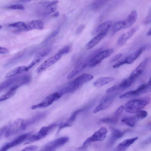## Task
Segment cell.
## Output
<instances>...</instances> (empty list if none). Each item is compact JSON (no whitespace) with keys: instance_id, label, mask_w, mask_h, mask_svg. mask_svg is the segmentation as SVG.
Segmentation results:
<instances>
[{"instance_id":"obj_1","label":"cell","mask_w":151,"mask_h":151,"mask_svg":"<svg viewBox=\"0 0 151 151\" xmlns=\"http://www.w3.org/2000/svg\"><path fill=\"white\" fill-rule=\"evenodd\" d=\"M150 98L149 97L132 99L128 101L125 104L124 109L127 113H136L147 105L150 103Z\"/></svg>"},{"instance_id":"obj_2","label":"cell","mask_w":151,"mask_h":151,"mask_svg":"<svg viewBox=\"0 0 151 151\" xmlns=\"http://www.w3.org/2000/svg\"><path fill=\"white\" fill-rule=\"evenodd\" d=\"M24 121L21 119H18L2 127L0 130V137H8L25 129Z\"/></svg>"},{"instance_id":"obj_3","label":"cell","mask_w":151,"mask_h":151,"mask_svg":"<svg viewBox=\"0 0 151 151\" xmlns=\"http://www.w3.org/2000/svg\"><path fill=\"white\" fill-rule=\"evenodd\" d=\"M107 132L108 130L106 127H101L92 135L87 138L83 142V146L78 149L80 150H83L86 148L92 142L103 140L106 138Z\"/></svg>"},{"instance_id":"obj_4","label":"cell","mask_w":151,"mask_h":151,"mask_svg":"<svg viewBox=\"0 0 151 151\" xmlns=\"http://www.w3.org/2000/svg\"><path fill=\"white\" fill-rule=\"evenodd\" d=\"M57 126L56 123H53L48 126L42 127L40 131L31 136L24 143L25 145L32 143L45 137L49 133Z\"/></svg>"},{"instance_id":"obj_5","label":"cell","mask_w":151,"mask_h":151,"mask_svg":"<svg viewBox=\"0 0 151 151\" xmlns=\"http://www.w3.org/2000/svg\"><path fill=\"white\" fill-rule=\"evenodd\" d=\"M62 96L60 93L55 92L47 96L40 103L36 105H32L31 107L32 109L37 108H45L52 104L53 103L59 99Z\"/></svg>"},{"instance_id":"obj_6","label":"cell","mask_w":151,"mask_h":151,"mask_svg":"<svg viewBox=\"0 0 151 151\" xmlns=\"http://www.w3.org/2000/svg\"><path fill=\"white\" fill-rule=\"evenodd\" d=\"M68 137H62L49 142L45 145L42 148V150L54 151L62 146L69 140Z\"/></svg>"},{"instance_id":"obj_7","label":"cell","mask_w":151,"mask_h":151,"mask_svg":"<svg viewBox=\"0 0 151 151\" xmlns=\"http://www.w3.org/2000/svg\"><path fill=\"white\" fill-rule=\"evenodd\" d=\"M113 51L114 49H111L100 52L88 62L89 66L92 68L99 64L103 60L110 55Z\"/></svg>"},{"instance_id":"obj_8","label":"cell","mask_w":151,"mask_h":151,"mask_svg":"<svg viewBox=\"0 0 151 151\" xmlns=\"http://www.w3.org/2000/svg\"><path fill=\"white\" fill-rule=\"evenodd\" d=\"M32 134V132L21 135L12 142L5 144L1 149V151H6L9 149L17 146L28 139Z\"/></svg>"},{"instance_id":"obj_9","label":"cell","mask_w":151,"mask_h":151,"mask_svg":"<svg viewBox=\"0 0 151 151\" xmlns=\"http://www.w3.org/2000/svg\"><path fill=\"white\" fill-rule=\"evenodd\" d=\"M115 96V94L109 95L103 97L101 100L100 104L95 109L93 112L95 113L108 108L112 103Z\"/></svg>"},{"instance_id":"obj_10","label":"cell","mask_w":151,"mask_h":151,"mask_svg":"<svg viewBox=\"0 0 151 151\" xmlns=\"http://www.w3.org/2000/svg\"><path fill=\"white\" fill-rule=\"evenodd\" d=\"M62 56L58 53L49 58L41 64L37 68L36 71L38 73L43 71L46 68L52 65L59 60Z\"/></svg>"},{"instance_id":"obj_11","label":"cell","mask_w":151,"mask_h":151,"mask_svg":"<svg viewBox=\"0 0 151 151\" xmlns=\"http://www.w3.org/2000/svg\"><path fill=\"white\" fill-rule=\"evenodd\" d=\"M148 60L149 58H147L141 62L132 72L129 77L135 81L144 71Z\"/></svg>"},{"instance_id":"obj_12","label":"cell","mask_w":151,"mask_h":151,"mask_svg":"<svg viewBox=\"0 0 151 151\" xmlns=\"http://www.w3.org/2000/svg\"><path fill=\"white\" fill-rule=\"evenodd\" d=\"M44 27L43 22L39 20H33L26 24L22 31H29L33 29L41 30Z\"/></svg>"},{"instance_id":"obj_13","label":"cell","mask_w":151,"mask_h":151,"mask_svg":"<svg viewBox=\"0 0 151 151\" xmlns=\"http://www.w3.org/2000/svg\"><path fill=\"white\" fill-rule=\"evenodd\" d=\"M22 76L15 77L6 80L0 85V91L8 88L10 86L17 85L20 86V81Z\"/></svg>"},{"instance_id":"obj_14","label":"cell","mask_w":151,"mask_h":151,"mask_svg":"<svg viewBox=\"0 0 151 151\" xmlns=\"http://www.w3.org/2000/svg\"><path fill=\"white\" fill-rule=\"evenodd\" d=\"M147 45H144L139 48L137 50L126 57L124 59L126 64H131L142 53L147 47Z\"/></svg>"},{"instance_id":"obj_15","label":"cell","mask_w":151,"mask_h":151,"mask_svg":"<svg viewBox=\"0 0 151 151\" xmlns=\"http://www.w3.org/2000/svg\"><path fill=\"white\" fill-rule=\"evenodd\" d=\"M137 29V27H134L128 32L122 34L117 41V45L119 46L123 45L128 39L133 36Z\"/></svg>"},{"instance_id":"obj_16","label":"cell","mask_w":151,"mask_h":151,"mask_svg":"<svg viewBox=\"0 0 151 151\" xmlns=\"http://www.w3.org/2000/svg\"><path fill=\"white\" fill-rule=\"evenodd\" d=\"M138 138V137L127 139L119 143L115 148V150L124 151L134 143Z\"/></svg>"},{"instance_id":"obj_17","label":"cell","mask_w":151,"mask_h":151,"mask_svg":"<svg viewBox=\"0 0 151 151\" xmlns=\"http://www.w3.org/2000/svg\"><path fill=\"white\" fill-rule=\"evenodd\" d=\"M111 136L108 142L107 145L111 146L118 139L124 135V132H122L115 128H112Z\"/></svg>"},{"instance_id":"obj_18","label":"cell","mask_w":151,"mask_h":151,"mask_svg":"<svg viewBox=\"0 0 151 151\" xmlns=\"http://www.w3.org/2000/svg\"><path fill=\"white\" fill-rule=\"evenodd\" d=\"M107 32H103L97 34L85 45V48L89 49L92 48L106 36Z\"/></svg>"},{"instance_id":"obj_19","label":"cell","mask_w":151,"mask_h":151,"mask_svg":"<svg viewBox=\"0 0 151 151\" xmlns=\"http://www.w3.org/2000/svg\"><path fill=\"white\" fill-rule=\"evenodd\" d=\"M93 78V76L91 75L84 73L73 81L76 85L79 88L83 84L92 80Z\"/></svg>"},{"instance_id":"obj_20","label":"cell","mask_w":151,"mask_h":151,"mask_svg":"<svg viewBox=\"0 0 151 151\" xmlns=\"http://www.w3.org/2000/svg\"><path fill=\"white\" fill-rule=\"evenodd\" d=\"M112 22L110 20L106 21L99 25L92 32V34H98L103 32H107L111 26Z\"/></svg>"},{"instance_id":"obj_21","label":"cell","mask_w":151,"mask_h":151,"mask_svg":"<svg viewBox=\"0 0 151 151\" xmlns=\"http://www.w3.org/2000/svg\"><path fill=\"white\" fill-rule=\"evenodd\" d=\"M58 3V0H55L47 3L46 4L45 8L42 12L43 14L47 15L55 12L57 9L56 5Z\"/></svg>"},{"instance_id":"obj_22","label":"cell","mask_w":151,"mask_h":151,"mask_svg":"<svg viewBox=\"0 0 151 151\" xmlns=\"http://www.w3.org/2000/svg\"><path fill=\"white\" fill-rule=\"evenodd\" d=\"M28 70L27 66H19L15 68L9 72L6 75L5 77L8 78L15 75L27 71Z\"/></svg>"},{"instance_id":"obj_23","label":"cell","mask_w":151,"mask_h":151,"mask_svg":"<svg viewBox=\"0 0 151 151\" xmlns=\"http://www.w3.org/2000/svg\"><path fill=\"white\" fill-rule=\"evenodd\" d=\"M46 114L42 113L38 114L33 116L31 118L27 120L24 121V127L25 129L29 126L40 121L45 117Z\"/></svg>"},{"instance_id":"obj_24","label":"cell","mask_w":151,"mask_h":151,"mask_svg":"<svg viewBox=\"0 0 151 151\" xmlns=\"http://www.w3.org/2000/svg\"><path fill=\"white\" fill-rule=\"evenodd\" d=\"M114 79V78L112 77H100L94 82L93 85L96 87H100L112 82Z\"/></svg>"},{"instance_id":"obj_25","label":"cell","mask_w":151,"mask_h":151,"mask_svg":"<svg viewBox=\"0 0 151 151\" xmlns=\"http://www.w3.org/2000/svg\"><path fill=\"white\" fill-rule=\"evenodd\" d=\"M19 87L17 85L12 86L5 94L1 96L0 101H1L6 100L13 96L15 93L17 89Z\"/></svg>"},{"instance_id":"obj_26","label":"cell","mask_w":151,"mask_h":151,"mask_svg":"<svg viewBox=\"0 0 151 151\" xmlns=\"http://www.w3.org/2000/svg\"><path fill=\"white\" fill-rule=\"evenodd\" d=\"M135 81L130 77L124 79L120 83H119V90L127 88L135 82Z\"/></svg>"},{"instance_id":"obj_27","label":"cell","mask_w":151,"mask_h":151,"mask_svg":"<svg viewBox=\"0 0 151 151\" xmlns=\"http://www.w3.org/2000/svg\"><path fill=\"white\" fill-rule=\"evenodd\" d=\"M86 66L85 64H80L77 65L67 76L68 79H70L80 72Z\"/></svg>"},{"instance_id":"obj_28","label":"cell","mask_w":151,"mask_h":151,"mask_svg":"<svg viewBox=\"0 0 151 151\" xmlns=\"http://www.w3.org/2000/svg\"><path fill=\"white\" fill-rule=\"evenodd\" d=\"M127 28L125 20L116 22L114 24L112 32L114 34L121 29Z\"/></svg>"},{"instance_id":"obj_29","label":"cell","mask_w":151,"mask_h":151,"mask_svg":"<svg viewBox=\"0 0 151 151\" xmlns=\"http://www.w3.org/2000/svg\"><path fill=\"white\" fill-rule=\"evenodd\" d=\"M136 118L130 116L124 118L122 120V121L127 125L133 127L134 126L136 122Z\"/></svg>"},{"instance_id":"obj_30","label":"cell","mask_w":151,"mask_h":151,"mask_svg":"<svg viewBox=\"0 0 151 151\" xmlns=\"http://www.w3.org/2000/svg\"><path fill=\"white\" fill-rule=\"evenodd\" d=\"M139 94L136 89L134 90L127 91L121 95L119 96L120 99H125L139 95Z\"/></svg>"},{"instance_id":"obj_31","label":"cell","mask_w":151,"mask_h":151,"mask_svg":"<svg viewBox=\"0 0 151 151\" xmlns=\"http://www.w3.org/2000/svg\"><path fill=\"white\" fill-rule=\"evenodd\" d=\"M118 119L114 116L113 117H108L100 119L101 122L108 124H114L117 122Z\"/></svg>"},{"instance_id":"obj_32","label":"cell","mask_w":151,"mask_h":151,"mask_svg":"<svg viewBox=\"0 0 151 151\" xmlns=\"http://www.w3.org/2000/svg\"><path fill=\"white\" fill-rule=\"evenodd\" d=\"M26 24L22 22H19L11 24H9V26L10 27L18 28L20 30H22L23 29L24 27Z\"/></svg>"},{"instance_id":"obj_33","label":"cell","mask_w":151,"mask_h":151,"mask_svg":"<svg viewBox=\"0 0 151 151\" xmlns=\"http://www.w3.org/2000/svg\"><path fill=\"white\" fill-rule=\"evenodd\" d=\"M41 58L36 55L31 63L27 65V67L28 70L34 65L39 63Z\"/></svg>"},{"instance_id":"obj_34","label":"cell","mask_w":151,"mask_h":151,"mask_svg":"<svg viewBox=\"0 0 151 151\" xmlns=\"http://www.w3.org/2000/svg\"><path fill=\"white\" fill-rule=\"evenodd\" d=\"M83 109H81L75 111L70 116L67 122L69 124L73 122L75 120L77 115Z\"/></svg>"},{"instance_id":"obj_35","label":"cell","mask_w":151,"mask_h":151,"mask_svg":"<svg viewBox=\"0 0 151 151\" xmlns=\"http://www.w3.org/2000/svg\"><path fill=\"white\" fill-rule=\"evenodd\" d=\"M147 112L145 110H141L137 112L136 118L137 119H142L145 118L147 115Z\"/></svg>"},{"instance_id":"obj_36","label":"cell","mask_w":151,"mask_h":151,"mask_svg":"<svg viewBox=\"0 0 151 151\" xmlns=\"http://www.w3.org/2000/svg\"><path fill=\"white\" fill-rule=\"evenodd\" d=\"M51 50L50 48L46 49L38 53L36 55L42 58L47 55L50 52Z\"/></svg>"},{"instance_id":"obj_37","label":"cell","mask_w":151,"mask_h":151,"mask_svg":"<svg viewBox=\"0 0 151 151\" xmlns=\"http://www.w3.org/2000/svg\"><path fill=\"white\" fill-rule=\"evenodd\" d=\"M151 92V77L148 82L145 85L143 93H147Z\"/></svg>"},{"instance_id":"obj_38","label":"cell","mask_w":151,"mask_h":151,"mask_svg":"<svg viewBox=\"0 0 151 151\" xmlns=\"http://www.w3.org/2000/svg\"><path fill=\"white\" fill-rule=\"evenodd\" d=\"M71 50V48L70 47H66L60 50L57 53L62 56L64 54L69 53Z\"/></svg>"},{"instance_id":"obj_39","label":"cell","mask_w":151,"mask_h":151,"mask_svg":"<svg viewBox=\"0 0 151 151\" xmlns=\"http://www.w3.org/2000/svg\"><path fill=\"white\" fill-rule=\"evenodd\" d=\"M124 109V106H120L115 111L114 114V116L118 119L122 114Z\"/></svg>"},{"instance_id":"obj_40","label":"cell","mask_w":151,"mask_h":151,"mask_svg":"<svg viewBox=\"0 0 151 151\" xmlns=\"http://www.w3.org/2000/svg\"><path fill=\"white\" fill-rule=\"evenodd\" d=\"M9 9H20L24 10V6L21 4H15L10 6L8 7Z\"/></svg>"},{"instance_id":"obj_41","label":"cell","mask_w":151,"mask_h":151,"mask_svg":"<svg viewBox=\"0 0 151 151\" xmlns=\"http://www.w3.org/2000/svg\"><path fill=\"white\" fill-rule=\"evenodd\" d=\"M119 90V84L117 83L114 85L113 86L107 89L106 90V92L107 93H110Z\"/></svg>"},{"instance_id":"obj_42","label":"cell","mask_w":151,"mask_h":151,"mask_svg":"<svg viewBox=\"0 0 151 151\" xmlns=\"http://www.w3.org/2000/svg\"><path fill=\"white\" fill-rule=\"evenodd\" d=\"M126 64V62L124 59H122L119 61L114 64L112 66L114 68H118L121 66Z\"/></svg>"},{"instance_id":"obj_43","label":"cell","mask_w":151,"mask_h":151,"mask_svg":"<svg viewBox=\"0 0 151 151\" xmlns=\"http://www.w3.org/2000/svg\"><path fill=\"white\" fill-rule=\"evenodd\" d=\"M38 149V147L36 146L32 145L27 147L22 150V151H32Z\"/></svg>"},{"instance_id":"obj_44","label":"cell","mask_w":151,"mask_h":151,"mask_svg":"<svg viewBox=\"0 0 151 151\" xmlns=\"http://www.w3.org/2000/svg\"><path fill=\"white\" fill-rule=\"evenodd\" d=\"M85 27V25L83 24L80 25L76 29V34L78 35L81 34L84 29Z\"/></svg>"},{"instance_id":"obj_45","label":"cell","mask_w":151,"mask_h":151,"mask_svg":"<svg viewBox=\"0 0 151 151\" xmlns=\"http://www.w3.org/2000/svg\"><path fill=\"white\" fill-rule=\"evenodd\" d=\"M122 55V54L119 53L114 56L110 59V62L112 63L116 61L121 57Z\"/></svg>"},{"instance_id":"obj_46","label":"cell","mask_w":151,"mask_h":151,"mask_svg":"<svg viewBox=\"0 0 151 151\" xmlns=\"http://www.w3.org/2000/svg\"><path fill=\"white\" fill-rule=\"evenodd\" d=\"M151 22V9L150 10L149 14L145 19L144 23L146 24Z\"/></svg>"},{"instance_id":"obj_47","label":"cell","mask_w":151,"mask_h":151,"mask_svg":"<svg viewBox=\"0 0 151 151\" xmlns=\"http://www.w3.org/2000/svg\"><path fill=\"white\" fill-rule=\"evenodd\" d=\"M70 126V124L67 122L61 124L59 126L58 132H59L60 130L62 128Z\"/></svg>"},{"instance_id":"obj_48","label":"cell","mask_w":151,"mask_h":151,"mask_svg":"<svg viewBox=\"0 0 151 151\" xmlns=\"http://www.w3.org/2000/svg\"><path fill=\"white\" fill-rule=\"evenodd\" d=\"M9 52V51L8 49L6 48L1 47H0V53L2 54H5L8 53Z\"/></svg>"},{"instance_id":"obj_49","label":"cell","mask_w":151,"mask_h":151,"mask_svg":"<svg viewBox=\"0 0 151 151\" xmlns=\"http://www.w3.org/2000/svg\"><path fill=\"white\" fill-rule=\"evenodd\" d=\"M151 142V137L149 138L148 139L145 141L144 142L145 143H148L149 142Z\"/></svg>"},{"instance_id":"obj_50","label":"cell","mask_w":151,"mask_h":151,"mask_svg":"<svg viewBox=\"0 0 151 151\" xmlns=\"http://www.w3.org/2000/svg\"><path fill=\"white\" fill-rule=\"evenodd\" d=\"M60 15V13L59 12H57L53 14V16L55 17H58Z\"/></svg>"},{"instance_id":"obj_51","label":"cell","mask_w":151,"mask_h":151,"mask_svg":"<svg viewBox=\"0 0 151 151\" xmlns=\"http://www.w3.org/2000/svg\"><path fill=\"white\" fill-rule=\"evenodd\" d=\"M147 36L151 35V28L147 32Z\"/></svg>"},{"instance_id":"obj_52","label":"cell","mask_w":151,"mask_h":151,"mask_svg":"<svg viewBox=\"0 0 151 151\" xmlns=\"http://www.w3.org/2000/svg\"><path fill=\"white\" fill-rule=\"evenodd\" d=\"M20 1L24 2H29L32 0H20Z\"/></svg>"},{"instance_id":"obj_53","label":"cell","mask_w":151,"mask_h":151,"mask_svg":"<svg viewBox=\"0 0 151 151\" xmlns=\"http://www.w3.org/2000/svg\"><path fill=\"white\" fill-rule=\"evenodd\" d=\"M2 26L1 25H0V29L1 30L2 28Z\"/></svg>"},{"instance_id":"obj_54","label":"cell","mask_w":151,"mask_h":151,"mask_svg":"<svg viewBox=\"0 0 151 151\" xmlns=\"http://www.w3.org/2000/svg\"><path fill=\"white\" fill-rule=\"evenodd\" d=\"M150 131H151V127L150 128Z\"/></svg>"}]
</instances>
